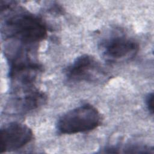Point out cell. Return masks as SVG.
<instances>
[{"instance_id": "6da1fadb", "label": "cell", "mask_w": 154, "mask_h": 154, "mask_svg": "<svg viewBox=\"0 0 154 154\" xmlns=\"http://www.w3.org/2000/svg\"><path fill=\"white\" fill-rule=\"evenodd\" d=\"M2 33L5 38L14 39L28 47L46 38L48 29L44 22L35 15L17 11L5 17L2 23Z\"/></svg>"}, {"instance_id": "7a4b0ae2", "label": "cell", "mask_w": 154, "mask_h": 154, "mask_svg": "<svg viewBox=\"0 0 154 154\" xmlns=\"http://www.w3.org/2000/svg\"><path fill=\"white\" fill-rule=\"evenodd\" d=\"M100 113L91 104L85 103L73 108L61 116L57 129L62 134H75L89 132L101 125Z\"/></svg>"}, {"instance_id": "3957f363", "label": "cell", "mask_w": 154, "mask_h": 154, "mask_svg": "<svg viewBox=\"0 0 154 154\" xmlns=\"http://www.w3.org/2000/svg\"><path fill=\"white\" fill-rule=\"evenodd\" d=\"M69 82H102L108 75L102 65L93 56L84 54L78 57L65 70Z\"/></svg>"}, {"instance_id": "5b68a950", "label": "cell", "mask_w": 154, "mask_h": 154, "mask_svg": "<svg viewBox=\"0 0 154 154\" xmlns=\"http://www.w3.org/2000/svg\"><path fill=\"white\" fill-rule=\"evenodd\" d=\"M32 139V131L28 126L17 122L10 123L1 129L0 153L20 149Z\"/></svg>"}, {"instance_id": "277c9868", "label": "cell", "mask_w": 154, "mask_h": 154, "mask_svg": "<svg viewBox=\"0 0 154 154\" xmlns=\"http://www.w3.org/2000/svg\"><path fill=\"white\" fill-rule=\"evenodd\" d=\"M102 57L109 63H122L133 58L139 50L138 44L123 34H116L103 39L100 43Z\"/></svg>"}, {"instance_id": "8992f818", "label": "cell", "mask_w": 154, "mask_h": 154, "mask_svg": "<svg viewBox=\"0 0 154 154\" xmlns=\"http://www.w3.org/2000/svg\"><path fill=\"white\" fill-rule=\"evenodd\" d=\"M10 107L17 113H26L40 106L46 100L45 94L38 89L14 94Z\"/></svg>"}, {"instance_id": "52a82bcc", "label": "cell", "mask_w": 154, "mask_h": 154, "mask_svg": "<svg viewBox=\"0 0 154 154\" xmlns=\"http://www.w3.org/2000/svg\"><path fill=\"white\" fill-rule=\"evenodd\" d=\"M146 107L149 112L153 115V93H150L147 94L146 98Z\"/></svg>"}]
</instances>
